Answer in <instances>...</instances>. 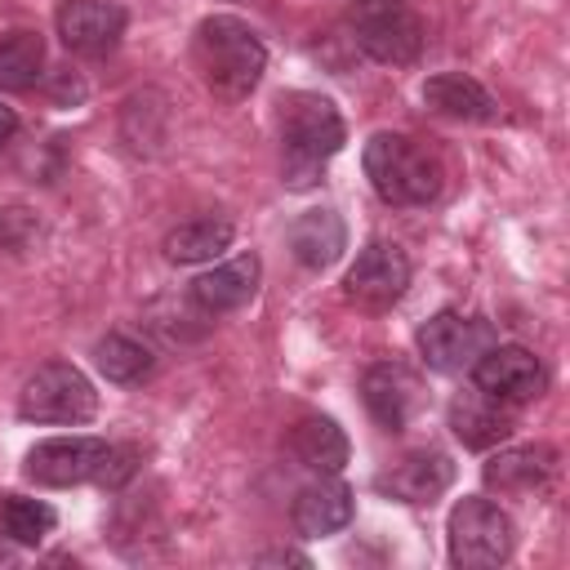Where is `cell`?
Instances as JSON below:
<instances>
[{
  "label": "cell",
  "mask_w": 570,
  "mask_h": 570,
  "mask_svg": "<svg viewBox=\"0 0 570 570\" xmlns=\"http://www.w3.org/2000/svg\"><path fill=\"white\" fill-rule=\"evenodd\" d=\"M45 76V40L40 31H4L0 36V89L27 94Z\"/></svg>",
  "instance_id": "cell-22"
},
{
  "label": "cell",
  "mask_w": 570,
  "mask_h": 570,
  "mask_svg": "<svg viewBox=\"0 0 570 570\" xmlns=\"http://www.w3.org/2000/svg\"><path fill=\"white\" fill-rule=\"evenodd\" d=\"M450 561L463 566V570H490V566H503L517 548V525L512 517L481 499V494H463L454 508H450Z\"/></svg>",
  "instance_id": "cell-5"
},
{
  "label": "cell",
  "mask_w": 570,
  "mask_h": 570,
  "mask_svg": "<svg viewBox=\"0 0 570 570\" xmlns=\"http://www.w3.org/2000/svg\"><path fill=\"white\" fill-rule=\"evenodd\" d=\"M450 428L468 450H494L512 436L517 419H512L508 401H494L481 387H472V392H459L450 401Z\"/></svg>",
  "instance_id": "cell-16"
},
{
  "label": "cell",
  "mask_w": 570,
  "mask_h": 570,
  "mask_svg": "<svg viewBox=\"0 0 570 570\" xmlns=\"http://www.w3.org/2000/svg\"><path fill=\"white\" fill-rule=\"evenodd\" d=\"M258 281H263L258 254H236V258H227V263H218L191 281V303L205 316H223V312L245 307L258 294Z\"/></svg>",
  "instance_id": "cell-13"
},
{
  "label": "cell",
  "mask_w": 570,
  "mask_h": 570,
  "mask_svg": "<svg viewBox=\"0 0 570 570\" xmlns=\"http://www.w3.org/2000/svg\"><path fill=\"white\" fill-rule=\"evenodd\" d=\"M53 22H58V36H62V45L71 53L102 58V53H111L120 45L129 13L120 4H111V0H62Z\"/></svg>",
  "instance_id": "cell-11"
},
{
  "label": "cell",
  "mask_w": 570,
  "mask_h": 570,
  "mask_svg": "<svg viewBox=\"0 0 570 570\" xmlns=\"http://www.w3.org/2000/svg\"><path fill=\"white\" fill-rule=\"evenodd\" d=\"M419 356L436 370V374H463L472 370V361L494 343V330L481 316H463V312H436L419 325L414 334Z\"/></svg>",
  "instance_id": "cell-7"
},
{
  "label": "cell",
  "mask_w": 570,
  "mask_h": 570,
  "mask_svg": "<svg viewBox=\"0 0 570 570\" xmlns=\"http://www.w3.org/2000/svg\"><path fill=\"white\" fill-rule=\"evenodd\" d=\"M94 365H98V374H102L107 383L134 387V383L151 379L156 356H151L147 343H138V338H129V334H107V338H98V347H94Z\"/></svg>",
  "instance_id": "cell-23"
},
{
  "label": "cell",
  "mask_w": 570,
  "mask_h": 570,
  "mask_svg": "<svg viewBox=\"0 0 570 570\" xmlns=\"http://www.w3.org/2000/svg\"><path fill=\"white\" fill-rule=\"evenodd\" d=\"M258 566H307L303 552H289V548H276V552H263Z\"/></svg>",
  "instance_id": "cell-27"
},
{
  "label": "cell",
  "mask_w": 570,
  "mask_h": 570,
  "mask_svg": "<svg viewBox=\"0 0 570 570\" xmlns=\"http://www.w3.org/2000/svg\"><path fill=\"white\" fill-rule=\"evenodd\" d=\"M361 165H365L370 187L387 205H428V200H436V191L445 183L436 151H428L419 138L392 134V129H383L365 142Z\"/></svg>",
  "instance_id": "cell-3"
},
{
  "label": "cell",
  "mask_w": 570,
  "mask_h": 570,
  "mask_svg": "<svg viewBox=\"0 0 570 570\" xmlns=\"http://www.w3.org/2000/svg\"><path fill=\"white\" fill-rule=\"evenodd\" d=\"M107 459V441L98 436H49L36 441L22 459V476L36 485H80V481H98V468Z\"/></svg>",
  "instance_id": "cell-8"
},
{
  "label": "cell",
  "mask_w": 570,
  "mask_h": 570,
  "mask_svg": "<svg viewBox=\"0 0 570 570\" xmlns=\"http://www.w3.org/2000/svg\"><path fill=\"white\" fill-rule=\"evenodd\" d=\"M454 481V463L441 450H414L401 463H392L374 485L401 503H436Z\"/></svg>",
  "instance_id": "cell-15"
},
{
  "label": "cell",
  "mask_w": 570,
  "mask_h": 570,
  "mask_svg": "<svg viewBox=\"0 0 570 570\" xmlns=\"http://www.w3.org/2000/svg\"><path fill=\"white\" fill-rule=\"evenodd\" d=\"M356 512V499L343 481L334 476H321L312 485H303L294 494V508H289V521L303 539H325V534H338Z\"/></svg>",
  "instance_id": "cell-17"
},
{
  "label": "cell",
  "mask_w": 570,
  "mask_h": 570,
  "mask_svg": "<svg viewBox=\"0 0 570 570\" xmlns=\"http://www.w3.org/2000/svg\"><path fill=\"white\" fill-rule=\"evenodd\" d=\"M0 521H4V534L13 543H27L36 548L53 525H58V512L40 499H22V494H4V508H0Z\"/></svg>",
  "instance_id": "cell-24"
},
{
  "label": "cell",
  "mask_w": 570,
  "mask_h": 570,
  "mask_svg": "<svg viewBox=\"0 0 570 570\" xmlns=\"http://www.w3.org/2000/svg\"><path fill=\"white\" fill-rule=\"evenodd\" d=\"M405 285H410V258L392 240H370L343 276V294L370 312L392 307L405 294Z\"/></svg>",
  "instance_id": "cell-9"
},
{
  "label": "cell",
  "mask_w": 570,
  "mask_h": 570,
  "mask_svg": "<svg viewBox=\"0 0 570 570\" xmlns=\"http://www.w3.org/2000/svg\"><path fill=\"white\" fill-rule=\"evenodd\" d=\"M361 396H365V410L379 419V428H387V432H401L410 419H414V410L423 405V387H419V379L401 365V361H379V365H370L365 370V379H361Z\"/></svg>",
  "instance_id": "cell-12"
},
{
  "label": "cell",
  "mask_w": 570,
  "mask_h": 570,
  "mask_svg": "<svg viewBox=\"0 0 570 570\" xmlns=\"http://www.w3.org/2000/svg\"><path fill=\"white\" fill-rule=\"evenodd\" d=\"M347 249V227L334 209H307L289 223V254L307 267V272H325L343 258Z\"/></svg>",
  "instance_id": "cell-19"
},
{
  "label": "cell",
  "mask_w": 570,
  "mask_h": 570,
  "mask_svg": "<svg viewBox=\"0 0 570 570\" xmlns=\"http://www.w3.org/2000/svg\"><path fill=\"white\" fill-rule=\"evenodd\" d=\"M423 102L436 116H450V120H476L481 125V120H494L499 116L494 94L481 80L463 76V71H436V76H428L423 80Z\"/></svg>",
  "instance_id": "cell-18"
},
{
  "label": "cell",
  "mask_w": 570,
  "mask_h": 570,
  "mask_svg": "<svg viewBox=\"0 0 570 570\" xmlns=\"http://www.w3.org/2000/svg\"><path fill=\"white\" fill-rule=\"evenodd\" d=\"M232 236H236V227L227 218H191L165 236V258L169 263H209L232 245Z\"/></svg>",
  "instance_id": "cell-21"
},
{
  "label": "cell",
  "mask_w": 570,
  "mask_h": 570,
  "mask_svg": "<svg viewBox=\"0 0 570 570\" xmlns=\"http://www.w3.org/2000/svg\"><path fill=\"white\" fill-rule=\"evenodd\" d=\"M13 138H18V111L0 102V156L9 151V142H13Z\"/></svg>",
  "instance_id": "cell-26"
},
{
  "label": "cell",
  "mask_w": 570,
  "mask_h": 570,
  "mask_svg": "<svg viewBox=\"0 0 570 570\" xmlns=\"http://www.w3.org/2000/svg\"><path fill=\"white\" fill-rule=\"evenodd\" d=\"M485 485L499 494H534L557 476V450L534 441V445H508L485 459L481 468Z\"/></svg>",
  "instance_id": "cell-14"
},
{
  "label": "cell",
  "mask_w": 570,
  "mask_h": 570,
  "mask_svg": "<svg viewBox=\"0 0 570 570\" xmlns=\"http://www.w3.org/2000/svg\"><path fill=\"white\" fill-rule=\"evenodd\" d=\"M191 58L200 67V80L227 98V102H240L254 94V85L263 80L267 71V45L258 40V31L236 18V13H209L200 27H196V40H191Z\"/></svg>",
  "instance_id": "cell-2"
},
{
  "label": "cell",
  "mask_w": 570,
  "mask_h": 570,
  "mask_svg": "<svg viewBox=\"0 0 570 570\" xmlns=\"http://www.w3.org/2000/svg\"><path fill=\"white\" fill-rule=\"evenodd\" d=\"M347 31L352 45L383 67H410L423 53V18L410 0H352Z\"/></svg>",
  "instance_id": "cell-4"
},
{
  "label": "cell",
  "mask_w": 570,
  "mask_h": 570,
  "mask_svg": "<svg viewBox=\"0 0 570 570\" xmlns=\"http://www.w3.org/2000/svg\"><path fill=\"white\" fill-rule=\"evenodd\" d=\"M472 383L494 396V401H508V405H525L543 392L548 374L539 365V356L530 347H517V343H490L476 361H472Z\"/></svg>",
  "instance_id": "cell-10"
},
{
  "label": "cell",
  "mask_w": 570,
  "mask_h": 570,
  "mask_svg": "<svg viewBox=\"0 0 570 570\" xmlns=\"http://www.w3.org/2000/svg\"><path fill=\"white\" fill-rule=\"evenodd\" d=\"M134 472H138V450H129V445H107V459H102V468H98V485H102V490H120Z\"/></svg>",
  "instance_id": "cell-25"
},
{
  "label": "cell",
  "mask_w": 570,
  "mask_h": 570,
  "mask_svg": "<svg viewBox=\"0 0 570 570\" xmlns=\"http://www.w3.org/2000/svg\"><path fill=\"white\" fill-rule=\"evenodd\" d=\"M98 410L94 383L67 365V361H45L18 392V414L27 423H89Z\"/></svg>",
  "instance_id": "cell-6"
},
{
  "label": "cell",
  "mask_w": 570,
  "mask_h": 570,
  "mask_svg": "<svg viewBox=\"0 0 570 570\" xmlns=\"http://www.w3.org/2000/svg\"><path fill=\"white\" fill-rule=\"evenodd\" d=\"M289 454H294L307 472L334 476V472H343L352 445H347V432H343L330 414H307V419H298L294 432H289Z\"/></svg>",
  "instance_id": "cell-20"
},
{
  "label": "cell",
  "mask_w": 570,
  "mask_h": 570,
  "mask_svg": "<svg viewBox=\"0 0 570 570\" xmlns=\"http://www.w3.org/2000/svg\"><path fill=\"white\" fill-rule=\"evenodd\" d=\"M343 142H347V125L325 94L298 89L281 98V183L289 191L316 187Z\"/></svg>",
  "instance_id": "cell-1"
}]
</instances>
